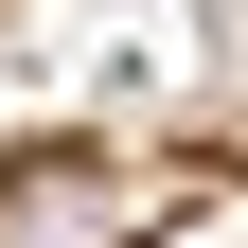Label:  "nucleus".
<instances>
[{
	"mask_svg": "<svg viewBox=\"0 0 248 248\" xmlns=\"http://www.w3.org/2000/svg\"><path fill=\"white\" fill-rule=\"evenodd\" d=\"M177 213H195V177L89 160V142H18L0 160V248H160Z\"/></svg>",
	"mask_w": 248,
	"mask_h": 248,
	"instance_id": "obj_1",
	"label": "nucleus"
}]
</instances>
